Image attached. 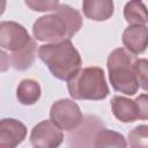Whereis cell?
<instances>
[{"label":"cell","mask_w":148,"mask_h":148,"mask_svg":"<svg viewBox=\"0 0 148 148\" xmlns=\"http://www.w3.org/2000/svg\"><path fill=\"white\" fill-rule=\"evenodd\" d=\"M36 51H37V45H36L35 40L31 39L30 43L23 50H21L18 52H14L9 56H7L6 52L2 50L1 57H3L5 59L8 60V66L10 65L12 67H14L15 69H18V71H25L35 61Z\"/></svg>","instance_id":"8fae6325"},{"label":"cell","mask_w":148,"mask_h":148,"mask_svg":"<svg viewBox=\"0 0 148 148\" xmlns=\"http://www.w3.org/2000/svg\"><path fill=\"white\" fill-rule=\"evenodd\" d=\"M27 135V127L16 119L6 118L0 121V148H16Z\"/></svg>","instance_id":"9c48e42d"},{"label":"cell","mask_w":148,"mask_h":148,"mask_svg":"<svg viewBox=\"0 0 148 148\" xmlns=\"http://www.w3.org/2000/svg\"><path fill=\"white\" fill-rule=\"evenodd\" d=\"M56 12L59 13L66 20L68 24V29H69V37L74 36L82 25V17L80 13L68 5H59Z\"/></svg>","instance_id":"e0dca14e"},{"label":"cell","mask_w":148,"mask_h":148,"mask_svg":"<svg viewBox=\"0 0 148 148\" xmlns=\"http://www.w3.org/2000/svg\"><path fill=\"white\" fill-rule=\"evenodd\" d=\"M82 8L84 15L94 21H105L113 14V2L110 0H86Z\"/></svg>","instance_id":"4fadbf2b"},{"label":"cell","mask_w":148,"mask_h":148,"mask_svg":"<svg viewBox=\"0 0 148 148\" xmlns=\"http://www.w3.org/2000/svg\"><path fill=\"white\" fill-rule=\"evenodd\" d=\"M94 148H127V143L123 134L103 128L95 136Z\"/></svg>","instance_id":"9a60e30c"},{"label":"cell","mask_w":148,"mask_h":148,"mask_svg":"<svg viewBox=\"0 0 148 148\" xmlns=\"http://www.w3.org/2000/svg\"><path fill=\"white\" fill-rule=\"evenodd\" d=\"M111 108L114 117L123 123H132L139 118L136 103L130 98L114 96L111 101Z\"/></svg>","instance_id":"7c38bea8"},{"label":"cell","mask_w":148,"mask_h":148,"mask_svg":"<svg viewBox=\"0 0 148 148\" xmlns=\"http://www.w3.org/2000/svg\"><path fill=\"white\" fill-rule=\"evenodd\" d=\"M123 43L126 50L133 54H139L148 47V27L130 25L123 34Z\"/></svg>","instance_id":"30bf717a"},{"label":"cell","mask_w":148,"mask_h":148,"mask_svg":"<svg viewBox=\"0 0 148 148\" xmlns=\"http://www.w3.org/2000/svg\"><path fill=\"white\" fill-rule=\"evenodd\" d=\"M32 38L25 28L13 21H3L0 24V45L2 50H9L13 53L23 50Z\"/></svg>","instance_id":"8992f818"},{"label":"cell","mask_w":148,"mask_h":148,"mask_svg":"<svg viewBox=\"0 0 148 148\" xmlns=\"http://www.w3.org/2000/svg\"><path fill=\"white\" fill-rule=\"evenodd\" d=\"M131 148H148V125H140L128 133Z\"/></svg>","instance_id":"ac0fdd59"},{"label":"cell","mask_w":148,"mask_h":148,"mask_svg":"<svg viewBox=\"0 0 148 148\" xmlns=\"http://www.w3.org/2000/svg\"><path fill=\"white\" fill-rule=\"evenodd\" d=\"M50 119L60 130L72 131L83 121V116L75 102L64 98L52 104L50 110Z\"/></svg>","instance_id":"5b68a950"},{"label":"cell","mask_w":148,"mask_h":148,"mask_svg":"<svg viewBox=\"0 0 148 148\" xmlns=\"http://www.w3.org/2000/svg\"><path fill=\"white\" fill-rule=\"evenodd\" d=\"M124 16L132 25H143L148 22V9L141 1H130L125 5Z\"/></svg>","instance_id":"2e32d148"},{"label":"cell","mask_w":148,"mask_h":148,"mask_svg":"<svg viewBox=\"0 0 148 148\" xmlns=\"http://www.w3.org/2000/svg\"><path fill=\"white\" fill-rule=\"evenodd\" d=\"M138 106V114L139 119L147 120L148 119V94L139 95L135 99Z\"/></svg>","instance_id":"44dd1931"},{"label":"cell","mask_w":148,"mask_h":148,"mask_svg":"<svg viewBox=\"0 0 148 148\" xmlns=\"http://www.w3.org/2000/svg\"><path fill=\"white\" fill-rule=\"evenodd\" d=\"M134 69L139 86L148 91V59H136Z\"/></svg>","instance_id":"d6986e66"},{"label":"cell","mask_w":148,"mask_h":148,"mask_svg":"<svg viewBox=\"0 0 148 148\" xmlns=\"http://www.w3.org/2000/svg\"><path fill=\"white\" fill-rule=\"evenodd\" d=\"M16 97L18 102L24 105L35 104L40 97L39 83L31 79H25L21 81L16 90Z\"/></svg>","instance_id":"5bb4252c"},{"label":"cell","mask_w":148,"mask_h":148,"mask_svg":"<svg viewBox=\"0 0 148 148\" xmlns=\"http://www.w3.org/2000/svg\"><path fill=\"white\" fill-rule=\"evenodd\" d=\"M136 58L126 49L113 50L108 58V69L111 86L126 95H134L139 83L134 69Z\"/></svg>","instance_id":"7a4b0ae2"},{"label":"cell","mask_w":148,"mask_h":148,"mask_svg":"<svg viewBox=\"0 0 148 148\" xmlns=\"http://www.w3.org/2000/svg\"><path fill=\"white\" fill-rule=\"evenodd\" d=\"M30 141L35 148H58L64 141V134L51 120H43L32 128Z\"/></svg>","instance_id":"52a82bcc"},{"label":"cell","mask_w":148,"mask_h":148,"mask_svg":"<svg viewBox=\"0 0 148 148\" xmlns=\"http://www.w3.org/2000/svg\"><path fill=\"white\" fill-rule=\"evenodd\" d=\"M103 123L96 117H87L86 121L68 136L69 148H92L96 134L102 130Z\"/></svg>","instance_id":"ba28073f"},{"label":"cell","mask_w":148,"mask_h":148,"mask_svg":"<svg viewBox=\"0 0 148 148\" xmlns=\"http://www.w3.org/2000/svg\"><path fill=\"white\" fill-rule=\"evenodd\" d=\"M32 34L37 40L57 43L69 39V29L66 20L59 14H50L39 17L32 27Z\"/></svg>","instance_id":"277c9868"},{"label":"cell","mask_w":148,"mask_h":148,"mask_svg":"<svg viewBox=\"0 0 148 148\" xmlns=\"http://www.w3.org/2000/svg\"><path fill=\"white\" fill-rule=\"evenodd\" d=\"M38 57L47 66L52 75L68 81L81 67V57L69 39L40 45Z\"/></svg>","instance_id":"6da1fadb"},{"label":"cell","mask_w":148,"mask_h":148,"mask_svg":"<svg viewBox=\"0 0 148 148\" xmlns=\"http://www.w3.org/2000/svg\"><path fill=\"white\" fill-rule=\"evenodd\" d=\"M25 5L29 6L34 10L38 12H46V10H54L59 7L58 1H25Z\"/></svg>","instance_id":"ffe728a7"},{"label":"cell","mask_w":148,"mask_h":148,"mask_svg":"<svg viewBox=\"0 0 148 148\" xmlns=\"http://www.w3.org/2000/svg\"><path fill=\"white\" fill-rule=\"evenodd\" d=\"M69 95L75 99H104L109 95V87L104 72L99 67H87L80 69L67 81Z\"/></svg>","instance_id":"3957f363"}]
</instances>
